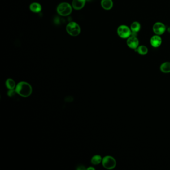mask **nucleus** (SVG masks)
Instances as JSON below:
<instances>
[{
  "mask_svg": "<svg viewBox=\"0 0 170 170\" xmlns=\"http://www.w3.org/2000/svg\"><path fill=\"white\" fill-rule=\"evenodd\" d=\"M166 30V28L164 24L161 22H157L153 26V31L157 35H162L164 33Z\"/></svg>",
  "mask_w": 170,
  "mask_h": 170,
  "instance_id": "obj_6",
  "label": "nucleus"
},
{
  "mask_svg": "<svg viewBox=\"0 0 170 170\" xmlns=\"http://www.w3.org/2000/svg\"><path fill=\"white\" fill-rule=\"evenodd\" d=\"M66 30L69 35L76 37L80 34L81 32V27L76 22H72L68 24L66 27Z\"/></svg>",
  "mask_w": 170,
  "mask_h": 170,
  "instance_id": "obj_3",
  "label": "nucleus"
},
{
  "mask_svg": "<svg viewBox=\"0 0 170 170\" xmlns=\"http://www.w3.org/2000/svg\"><path fill=\"white\" fill-rule=\"evenodd\" d=\"M117 34L122 38H128L132 35L130 28L126 25H121L117 28Z\"/></svg>",
  "mask_w": 170,
  "mask_h": 170,
  "instance_id": "obj_5",
  "label": "nucleus"
},
{
  "mask_svg": "<svg viewBox=\"0 0 170 170\" xmlns=\"http://www.w3.org/2000/svg\"><path fill=\"white\" fill-rule=\"evenodd\" d=\"M162 40L159 35H154L150 39V44L154 47H158L161 45Z\"/></svg>",
  "mask_w": 170,
  "mask_h": 170,
  "instance_id": "obj_8",
  "label": "nucleus"
},
{
  "mask_svg": "<svg viewBox=\"0 0 170 170\" xmlns=\"http://www.w3.org/2000/svg\"><path fill=\"white\" fill-rule=\"evenodd\" d=\"M102 158L101 156L100 155H96L92 157L91 158V163L93 165H97L102 162Z\"/></svg>",
  "mask_w": 170,
  "mask_h": 170,
  "instance_id": "obj_16",
  "label": "nucleus"
},
{
  "mask_svg": "<svg viewBox=\"0 0 170 170\" xmlns=\"http://www.w3.org/2000/svg\"><path fill=\"white\" fill-rule=\"evenodd\" d=\"M168 32L169 33H170V27H169V28H168Z\"/></svg>",
  "mask_w": 170,
  "mask_h": 170,
  "instance_id": "obj_20",
  "label": "nucleus"
},
{
  "mask_svg": "<svg viewBox=\"0 0 170 170\" xmlns=\"http://www.w3.org/2000/svg\"><path fill=\"white\" fill-rule=\"evenodd\" d=\"M160 70L163 73H170V62H165L163 63L160 66Z\"/></svg>",
  "mask_w": 170,
  "mask_h": 170,
  "instance_id": "obj_13",
  "label": "nucleus"
},
{
  "mask_svg": "<svg viewBox=\"0 0 170 170\" xmlns=\"http://www.w3.org/2000/svg\"><path fill=\"white\" fill-rule=\"evenodd\" d=\"M6 86L9 89H15L16 87L15 82L13 79L8 78L6 81Z\"/></svg>",
  "mask_w": 170,
  "mask_h": 170,
  "instance_id": "obj_15",
  "label": "nucleus"
},
{
  "mask_svg": "<svg viewBox=\"0 0 170 170\" xmlns=\"http://www.w3.org/2000/svg\"><path fill=\"white\" fill-rule=\"evenodd\" d=\"M72 7L69 3L63 2L58 5L56 10L59 15L65 17L71 14L72 11Z\"/></svg>",
  "mask_w": 170,
  "mask_h": 170,
  "instance_id": "obj_2",
  "label": "nucleus"
},
{
  "mask_svg": "<svg viewBox=\"0 0 170 170\" xmlns=\"http://www.w3.org/2000/svg\"><path fill=\"white\" fill-rule=\"evenodd\" d=\"M15 89L17 94L24 97L30 96L33 91L31 85L25 81L19 82L16 85Z\"/></svg>",
  "mask_w": 170,
  "mask_h": 170,
  "instance_id": "obj_1",
  "label": "nucleus"
},
{
  "mask_svg": "<svg viewBox=\"0 0 170 170\" xmlns=\"http://www.w3.org/2000/svg\"><path fill=\"white\" fill-rule=\"evenodd\" d=\"M127 45L128 47L133 50H136L139 46V41L135 36H130L127 41Z\"/></svg>",
  "mask_w": 170,
  "mask_h": 170,
  "instance_id": "obj_7",
  "label": "nucleus"
},
{
  "mask_svg": "<svg viewBox=\"0 0 170 170\" xmlns=\"http://www.w3.org/2000/svg\"><path fill=\"white\" fill-rule=\"evenodd\" d=\"M135 50L137 51V53L140 54V55H146V54H147V53L148 52V48L146 46H143V45L138 46Z\"/></svg>",
  "mask_w": 170,
  "mask_h": 170,
  "instance_id": "obj_14",
  "label": "nucleus"
},
{
  "mask_svg": "<svg viewBox=\"0 0 170 170\" xmlns=\"http://www.w3.org/2000/svg\"><path fill=\"white\" fill-rule=\"evenodd\" d=\"M102 164L105 169L112 170L116 165V162L114 158L110 156H106L102 158Z\"/></svg>",
  "mask_w": 170,
  "mask_h": 170,
  "instance_id": "obj_4",
  "label": "nucleus"
},
{
  "mask_svg": "<svg viewBox=\"0 0 170 170\" xmlns=\"http://www.w3.org/2000/svg\"><path fill=\"white\" fill-rule=\"evenodd\" d=\"M87 170H95L94 168L93 167H90L88 168L87 169Z\"/></svg>",
  "mask_w": 170,
  "mask_h": 170,
  "instance_id": "obj_19",
  "label": "nucleus"
},
{
  "mask_svg": "<svg viewBox=\"0 0 170 170\" xmlns=\"http://www.w3.org/2000/svg\"><path fill=\"white\" fill-rule=\"evenodd\" d=\"M17 93L15 91V89H9V91L7 92V95L10 97H13Z\"/></svg>",
  "mask_w": 170,
  "mask_h": 170,
  "instance_id": "obj_17",
  "label": "nucleus"
},
{
  "mask_svg": "<svg viewBox=\"0 0 170 170\" xmlns=\"http://www.w3.org/2000/svg\"><path fill=\"white\" fill-rule=\"evenodd\" d=\"M141 28V25L138 22H134L131 24L130 29L132 33H136L139 32Z\"/></svg>",
  "mask_w": 170,
  "mask_h": 170,
  "instance_id": "obj_12",
  "label": "nucleus"
},
{
  "mask_svg": "<svg viewBox=\"0 0 170 170\" xmlns=\"http://www.w3.org/2000/svg\"><path fill=\"white\" fill-rule=\"evenodd\" d=\"M86 0H73L72 7L76 10H80L85 7Z\"/></svg>",
  "mask_w": 170,
  "mask_h": 170,
  "instance_id": "obj_9",
  "label": "nucleus"
},
{
  "mask_svg": "<svg viewBox=\"0 0 170 170\" xmlns=\"http://www.w3.org/2000/svg\"><path fill=\"white\" fill-rule=\"evenodd\" d=\"M77 170H85V167L83 166H78V168H77Z\"/></svg>",
  "mask_w": 170,
  "mask_h": 170,
  "instance_id": "obj_18",
  "label": "nucleus"
},
{
  "mask_svg": "<svg viewBox=\"0 0 170 170\" xmlns=\"http://www.w3.org/2000/svg\"><path fill=\"white\" fill-rule=\"evenodd\" d=\"M101 6L105 10H110L113 6L112 0H102L101 2Z\"/></svg>",
  "mask_w": 170,
  "mask_h": 170,
  "instance_id": "obj_10",
  "label": "nucleus"
},
{
  "mask_svg": "<svg viewBox=\"0 0 170 170\" xmlns=\"http://www.w3.org/2000/svg\"><path fill=\"white\" fill-rule=\"evenodd\" d=\"M29 9L32 12L35 13H38L41 12L42 10V7L41 4L38 3H32L29 6Z\"/></svg>",
  "mask_w": 170,
  "mask_h": 170,
  "instance_id": "obj_11",
  "label": "nucleus"
}]
</instances>
